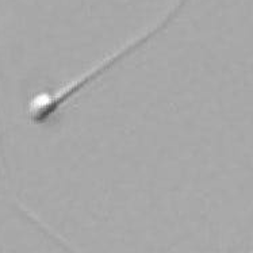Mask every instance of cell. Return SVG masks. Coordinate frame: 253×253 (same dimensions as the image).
Here are the masks:
<instances>
[{
  "label": "cell",
  "instance_id": "1",
  "mask_svg": "<svg viewBox=\"0 0 253 253\" xmlns=\"http://www.w3.org/2000/svg\"><path fill=\"white\" fill-rule=\"evenodd\" d=\"M187 1L188 0H177L176 4L172 8H169V11L161 18L160 21L156 23L155 26H152L145 33L140 34L138 37H135L134 40L127 42L126 45L118 49L115 53L109 54L103 61L98 62L96 65L89 68L88 71L82 73L76 79L68 82L64 85H60V87L53 89V91H43V92L36 93L29 100V103H27V115L31 119V122L40 125L45 124L46 121H49V119L52 118V115H54L58 110L61 109L62 104H65L69 99H72L75 96V93L80 92L87 84H89L93 80H96L98 76H100L102 73L110 69L114 64H117L119 60L125 58L129 53L137 50L138 47L144 45L145 42L152 40L161 30H164L168 26V23L175 19V16L186 5Z\"/></svg>",
  "mask_w": 253,
  "mask_h": 253
},
{
  "label": "cell",
  "instance_id": "2",
  "mask_svg": "<svg viewBox=\"0 0 253 253\" xmlns=\"http://www.w3.org/2000/svg\"><path fill=\"white\" fill-rule=\"evenodd\" d=\"M249 253H253V249H252V251H251V252H249Z\"/></svg>",
  "mask_w": 253,
  "mask_h": 253
}]
</instances>
